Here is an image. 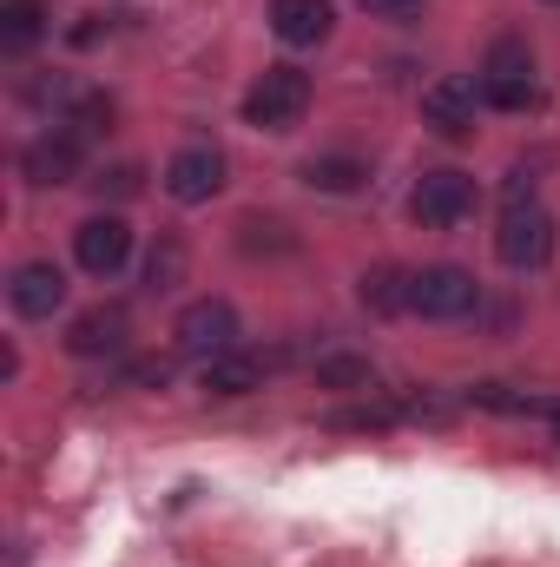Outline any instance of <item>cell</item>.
<instances>
[{"label":"cell","instance_id":"cell-1","mask_svg":"<svg viewBox=\"0 0 560 567\" xmlns=\"http://www.w3.org/2000/svg\"><path fill=\"white\" fill-rule=\"evenodd\" d=\"M475 93H481V106H495V113H528V106L541 100V86H535V53H528L521 40H495L488 60H481Z\"/></svg>","mask_w":560,"mask_h":567},{"label":"cell","instance_id":"cell-2","mask_svg":"<svg viewBox=\"0 0 560 567\" xmlns=\"http://www.w3.org/2000/svg\"><path fill=\"white\" fill-rule=\"evenodd\" d=\"M303 113H310V73H297V66H265L258 86L245 93V120L258 133H290Z\"/></svg>","mask_w":560,"mask_h":567},{"label":"cell","instance_id":"cell-3","mask_svg":"<svg viewBox=\"0 0 560 567\" xmlns=\"http://www.w3.org/2000/svg\"><path fill=\"white\" fill-rule=\"evenodd\" d=\"M495 251H501V265H515V271H541V265L554 258V218H548L535 198H515V205L501 212Z\"/></svg>","mask_w":560,"mask_h":567},{"label":"cell","instance_id":"cell-4","mask_svg":"<svg viewBox=\"0 0 560 567\" xmlns=\"http://www.w3.org/2000/svg\"><path fill=\"white\" fill-rule=\"evenodd\" d=\"M178 350L185 357H225V350H238V310L225 303V297H198V303H185L178 310Z\"/></svg>","mask_w":560,"mask_h":567},{"label":"cell","instance_id":"cell-5","mask_svg":"<svg viewBox=\"0 0 560 567\" xmlns=\"http://www.w3.org/2000/svg\"><path fill=\"white\" fill-rule=\"evenodd\" d=\"M475 178L468 172H422L416 192H409V212H416V225L428 231H448V225H462L468 212H475Z\"/></svg>","mask_w":560,"mask_h":567},{"label":"cell","instance_id":"cell-6","mask_svg":"<svg viewBox=\"0 0 560 567\" xmlns=\"http://www.w3.org/2000/svg\"><path fill=\"white\" fill-rule=\"evenodd\" d=\"M481 303V284L468 278L462 265H428V271H416L409 278V310H422V317H468Z\"/></svg>","mask_w":560,"mask_h":567},{"label":"cell","instance_id":"cell-7","mask_svg":"<svg viewBox=\"0 0 560 567\" xmlns=\"http://www.w3.org/2000/svg\"><path fill=\"white\" fill-rule=\"evenodd\" d=\"M73 258H80V271H93V278H113V271L133 258V231H126V218H113V212L86 218V225L73 231Z\"/></svg>","mask_w":560,"mask_h":567},{"label":"cell","instance_id":"cell-8","mask_svg":"<svg viewBox=\"0 0 560 567\" xmlns=\"http://www.w3.org/2000/svg\"><path fill=\"white\" fill-rule=\"evenodd\" d=\"M218 185H225V152H218V145H185V152H172L165 192H172L178 205H205Z\"/></svg>","mask_w":560,"mask_h":567},{"label":"cell","instance_id":"cell-9","mask_svg":"<svg viewBox=\"0 0 560 567\" xmlns=\"http://www.w3.org/2000/svg\"><path fill=\"white\" fill-rule=\"evenodd\" d=\"M20 172H27L33 185H73V178H80V133H66V126L40 133V140L20 152Z\"/></svg>","mask_w":560,"mask_h":567},{"label":"cell","instance_id":"cell-10","mask_svg":"<svg viewBox=\"0 0 560 567\" xmlns=\"http://www.w3.org/2000/svg\"><path fill=\"white\" fill-rule=\"evenodd\" d=\"M7 303H13V317H53V310L66 303V271L46 265V258L20 265L13 284H7Z\"/></svg>","mask_w":560,"mask_h":567},{"label":"cell","instance_id":"cell-11","mask_svg":"<svg viewBox=\"0 0 560 567\" xmlns=\"http://www.w3.org/2000/svg\"><path fill=\"white\" fill-rule=\"evenodd\" d=\"M475 86L468 80H435L428 93H422V120L442 133V140H468L475 133Z\"/></svg>","mask_w":560,"mask_h":567},{"label":"cell","instance_id":"cell-12","mask_svg":"<svg viewBox=\"0 0 560 567\" xmlns=\"http://www.w3.org/2000/svg\"><path fill=\"white\" fill-rule=\"evenodd\" d=\"M126 330H133V317H126L120 303H100V310L73 317L66 350H73V357H113V350H126Z\"/></svg>","mask_w":560,"mask_h":567},{"label":"cell","instance_id":"cell-13","mask_svg":"<svg viewBox=\"0 0 560 567\" xmlns=\"http://www.w3.org/2000/svg\"><path fill=\"white\" fill-rule=\"evenodd\" d=\"M330 0H271V33L283 47H317L330 40Z\"/></svg>","mask_w":560,"mask_h":567},{"label":"cell","instance_id":"cell-14","mask_svg":"<svg viewBox=\"0 0 560 567\" xmlns=\"http://www.w3.org/2000/svg\"><path fill=\"white\" fill-rule=\"evenodd\" d=\"M303 185H310V192H336V198H343V192H363V185H370V165H363L356 152H323V158H310V165H303Z\"/></svg>","mask_w":560,"mask_h":567},{"label":"cell","instance_id":"cell-15","mask_svg":"<svg viewBox=\"0 0 560 567\" xmlns=\"http://www.w3.org/2000/svg\"><path fill=\"white\" fill-rule=\"evenodd\" d=\"M265 383V357H245V350H225L205 363V390L211 396H251Z\"/></svg>","mask_w":560,"mask_h":567},{"label":"cell","instance_id":"cell-16","mask_svg":"<svg viewBox=\"0 0 560 567\" xmlns=\"http://www.w3.org/2000/svg\"><path fill=\"white\" fill-rule=\"evenodd\" d=\"M46 33V7L40 0H0V53H27Z\"/></svg>","mask_w":560,"mask_h":567},{"label":"cell","instance_id":"cell-17","mask_svg":"<svg viewBox=\"0 0 560 567\" xmlns=\"http://www.w3.org/2000/svg\"><path fill=\"white\" fill-rule=\"evenodd\" d=\"M363 310H376V317H396V310H409V271H396V265H376V271H363Z\"/></svg>","mask_w":560,"mask_h":567},{"label":"cell","instance_id":"cell-18","mask_svg":"<svg viewBox=\"0 0 560 567\" xmlns=\"http://www.w3.org/2000/svg\"><path fill=\"white\" fill-rule=\"evenodd\" d=\"M185 258H191L185 238L165 231V238L152 245V258H145V290H178V284H185Z\"/></svg>","mask_w":560,"mask_h":567},{"label":"cell","instance_id":"cell-19","mask_svg":"<svg viewBox=\"0 0 560 567\" xmlns=\"http://www.w3.org/2000/svg\"><path fill=\"white\" fill-rule=\"evenodd\" d=\"M317 383H323V390H370L376 370H370V357L336 350V357H317Z\"/></svg>","mask_w":560,"mask_h":567},{"label":"cell","instance_id":"cell-20","mask_svg":"<svg viewBox=\"0 0 560 567\" xmlns=\"http://www.w3.org/2000/svg\"><path fill=\"white\" fill-rule=\"evenodd\" d=\"M468 403H475V410H501V416H548V410H554V403H535V396H521V390H508V383H475Z\"/></svg>","mask_w":560,"mask_h":567},{"label":"cell","instance_id":"cell-21","mask_svg":"<svg viewBox=\"0 0 560 567\" xmlns=\"http://www.w3.org/2000/svg\"><path fill=\"white\" fill-rule=\"evenodd\" d=\"M66 126H73V133H106V126H113V100L93 93V86L66 93Z\"/></svg>","mask_w":560,"mask_h":567},{"label":"cell","instance_id":"cell-22","mask_svg":"<svg viewBox=\"0 0 560 567\" xmlns=\"http://www.w3.org/2000/svg\"><path fill=\"white\" fill-rule=\"evenodd\" d=\"M238 231H245L238 245H245L251 258H258V251H271V258H278V251H297V238H290V225H278V218H245Z\"/></svg>","mask_w":560,"mask_h":567},{"label":"cell","instance_id":"cell-23","mask_svg":"<svg viewBox=\"0 0 560 567\" xmlns=\"http://www.w3.org/2000/svg\"><path fill=\"white\" fill-rule=\"evenodd\" d=\"M403 410H409V403H356V410H336L330 423L336 429H390Z\"/></svg>","mask_w":560,"mask_h":567},{"label":"cell","instance_id":"cell-24","mask_svg":"<svg viewBox=\"0 0 560 567\" xmlns=\"http://www.w3.org/2000/svg\"><path fill=\"white\" fill-rule=\"evenodd\" d=\"M93 185H100V198H133V192L145 185V172L139 165H113V172H100Z\"/></svg>","mask_w":560,"mask_h":567},{"label":"cell","instance_id":"cell-25","mask_svg":"<svg viewBox=\"0 0 560 567\" xmlns=\"http://www.w3.org/2000/svg\"><path fill=\"white\" fill-rule=\"evenodd\" d=\"M126 377H133V383H145V390H165V383H172V363H165V357H139Z\"/></svg>","mask_w":560,"mask_h":567},{"label":"cell","instance_id":"cell-26","mask_svg":"<svg viewBox=\"0 0 560 567\" xmlns=\"http://www.w3.org/2000/svg\"><path fill=\"white\" fill-rule=\"evenodd\" d=\"M363 7H370V13H383V20H409L422 0H363Z\"/></svg>","mask_w":560,"mask_h":567},{"label":"cell","instance_id":"cell-27","mask_svg":"<svg viewBox=\"0 0 560 567\" xmlns=\"http://www.w3.org/2000/svg\"><path fill=\"white\" fill-rule=\"evenodd\" d=\"M548 423H554V442H560V403H554V410H548Z\"/></svg>","mask_w":560,"mask_h":567},{"label":"cell","instance_id":"cell-28","mask_svg":"<svg viewBox=\"0 0 560 567\" xmlns=\"http://www.w3.org/2000/svg\"><path fill=\"white\" fill-rule=\"evenodd\" d=\"M554 7H560V0H554Z\"/></svg>","mask_w":560,"mask_h":567}]
</instances>
